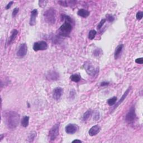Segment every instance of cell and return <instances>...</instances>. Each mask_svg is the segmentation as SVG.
I'll use <instances>...</instances> for the list:
<instances>
[{
  "label": "cell",
  "instance_id": "obj_30",
  "mask_svg": "<svg viewBox=\"0 0 143 143\" xmlns=\"http://www.w3.org/2000/svg\"><path fill=\"white\" fill-rule=\"evenodd\" d=\"M19 11V9L18 7L15 8V9H13V11H12V17H15V16H16V15H17V14L18 13Z\"/></svg>",
  "mask_w": 143,
  "mask_h": 143
},
{
  "label": "cell",
  "instance_id": "obj_5",
  "mask_svg": "<svg viewBox=\"0 0 143 143\" xmlns=\"http://www.w3.org/2000/svg\"><path fill=\"white\" fill-rule=\"evenodd\" d=\"M136 115L135 112V106H133L130 107L128 114H126L125 116V120L126 121L129 123H133L135 120H136Z\"/></svg>",
  "mask_w": 143,
  "mask_h": 143
},
{
  "label": "cell",
  "instance_id": "obj_18",
  "mask_svg": "<svg viewBox=\"0 0 143 143\" xmlns=\"http://www.w3.org/2000/svg\"><path fill=\"white\" fill-rule=\"evenodd\" d=\"M21 125L24 128H26L27 126H28L29 123V117L27 116H24L21 120Z\"/></svg>",
  "mask_w": 143,
  "mask_h": 143
},
{
  "label": "cell",
  "instance_id": "obj_28",
  "mask_svg": "<svg viewBox=\"0 0 143 143\" xmlns=\"http://www.w3.org/2000/svg\"><path fill=\"white\" fill-rule=\"evenodd\" d=\"M106 17H107V20L110 23H112L115 20V18L113 16H112L111 15H106Z\"/></svg>",
  "mask_w": 143,
  "mask_h": 143
},
{
  "label": "cell",
  "instance_id": "obj_20",
  "mask_svg": "<svg viewBox=\"0 0 143 143\" xmlns=\"http://www.w3.org/2000/svg\"><path fill=\"white\" fill-rule=\"evenodd\" d=\"M70 79H71L72 81L77 83V82H79L81 81V77L80 75H77V74H75V75H73L70 76Z\"/></svg>",
  "mask_w": 143,
  "mask_h": 143
},
{
  "label": "cell",
  "instance_id": "obj_29",
  "mask_svg": "<svg viewBox=\"0 0 143 143\" xmlns=\"http://www.w3.org/2000/svg\"><path fill=\"white\" fill-rule=\"evenodd\" d=\"M48 2V1H45V0H44V1H39V6L41 7H45L46 4Z\"/></svg>",
  "mask_w": 143,
  "mask_h": 143
},
{
  "label": "cell",
  "instance_id": "obj_17",
  "mask_svg": "<svg viewBox=\"0 0 143 143\" xmlns=\"http://www.w3.org/2000/svg\"><path fill=\"white\" fill-rule=\"evenodd\" d=\"M77 14H78V16H81V17H82L86 18L87 17H88L90 14V12L87 10L82 9H80V10H79L78 11Z\"/></svg>",
  "mask_w": 143,
  "mask_h": 143
},
{
  "label": "cell",
  "instance_id": "obj_1",
  "mask_svg": "<svg viewBox=\"0 0 143 143\" xmlns=\"http://www.w3.org/2000/svg\"><path fill=\"white\" fill-rule=\"evenodd\" d=\"M4 122L8 128L14 129L19 125L20 115L17 112L12 111H6L3 113Z\"/></svg>",
  "mask_w": 143,
  "mask_h": 143
},
{
  "label": "cell",
  "instance_id": "obj_7",
  "mask_svg": "<svg viewBox=\"0 0 143 143\" xmlns=\"http://www.w3.org/2000/svg\"><path fill=\"white\" fill-rule=\"evenodd\" d=\"M48 48V45L46 42L44 41H40V42H36L33 45V49L35 51H38L40 50H46Z\"/></svg>",
  "mask_w": 143,
  "mask_h": 143
},
{
  "label": "cell",
  "instance_id": "obj_21",
  "mask_svg": "<svg viewBox=\"0 0 143 143\" xmlns=\"http://www.w3.org/2000/svg\"><path fill=\"white\" fill-rule=\"evenodd\" d=\"M117 100V98L116 97H113L110 98L107 100V103L109 106H113L116 103V102Z\"/></svg>",
  "mask_w": 143,
  "mask_h": 143
},
{
  "label": "cell",
  "instance_id": "obj_16",
  "mask_svg": "<svg viewBox=\"0 0 143 143\" xmlns=\"http://www.w3.org/2000/svg\"><path fill=\"white\" fill-rule=\"evenodd\" d=\"M18 33H19V31L17 30L13 29L12 30L11 34L9 39V40H8V44L10 45L11 43H12V42L15 39V38H16V37H17Z\"/></svg>",
  "mask_w": 143,
  "mask_h": 143
},
{
  "label": "cell",
  "instance_id": "obj_4",
  "mask_svg": "<svg viewBox=\"0 0 143 143\" xmlns=\"http://www.w3.org/2000/svg\"><path fill=\"white\" fill-rule=\"evenodd\" d=\"M83 67L88 75L91 76H95L99 71L98 67H96L91 62L87 61L85 62Z\"/></svg>",
  "mask_w": 143,
  "mask_h": 143
},
{
  "label": "cell",
  "instance_id": "obj_32",
  "mask_svg": "<svg viewBox=\"0 0 143 143\" xmlns=\"http://www.w3.org/2000/svg\"><path fill=\"white\" fill-rule=\"evenodd\" d=\"M109 84H110V82L103 81L102 82H101L100 85H101V86H102V87H104V86H108V85H109Z\"/></svg>",
  "mask_w": 143,
  "mask_h": 143
},
{
  "label": "cell",
  "instance_id": "obj_26",
  "mask_svg": "<svg viewBox=\"0 0 143 143\" xmlns=\"http://www.w3.org/2000/svg\"><path fill=\"white\" fill-rule=\"evenodd\" d=\"M143 16V12L142 11H138L136 13V17L137 20H141Z\"/></svg>",
  "mask_w": 143,
  "mask_h": 143
},
{
  "label": "cell",
  "instance_id": "obj_23",
  "mask_svg": "<svg viewBox=\"0 0 143 143\" xmlns=\"http://www.w3.org/2000/svg\"><path fill=\"white\" fill-rule=\"evenodd\" d=\"M96 34H97V32L95 30H92L90 31L88 34V38L90 40H93L95 38Z\"/></svg>",
  "mask_w": 143,
  "mask_h": 143
},
{
  "label": "cell",
  "instance_id": "obj_10",
  "mask_svg": "<svg viewBox=\"0 0 143 143\" xmlns=\"http://www.w3.org/2000/svg\"><path fill=\"white\" fill-rule=\"evenodd\" d=\"M63 93V90L61 87H56L53 90V97L55 100H59L61 98Z\"/></svg>",
  "mask_w": 143,
  "mask_h": 143
},
{
  "label": "cell",
  "instance_id": "obj_31",
  "mask_svg": "<svg viewBox=\"0 0 143 143\" xmlns=\"http://www.w3.org/2000/svg\"><path fill=\"white\" fill-rule=\"evenodd\" d=\"M135 62L137 64H142L143 63V59L142 58H137L135 60Z\"/></svg>",
  "mask_w": 143,
  "mask_h": 143
},
{
  "label": "cell",
  "instance_id": "obj_34",
  "mask_svg": "<svg viewBox=\"0 0 143 143\" xmlns=\"http://www.w3.org/2000/svg\"><path fill=\"white\" fill-rule=\"evenodd\" d=\"M82 142V141H81V140H73V141H72V142Z\"/></svg>",
  "mask_w": 143,
  "mask_h": 143
},
{
  "label": "cell",
  "instance_id": "obj_19",
  "mask_svg": "<svg viewBox=\"0 0 143 143\" xmlns=\"http://www.w3.org/2000/svg\"><path fill=\"white\" fill-rule=\"evenodd\" d=\"M92 113V111L91 109L88 110H87L83 115V118H82V120H83V121H87L91 116Z\"/></svg>",
  "mask_w": 143,
  "mask_h": 143
},
{
  "label": "cell",
  "instance_id": "obj_33",
  "mask_svg": "<svg viewBox=\"0 0 143 143\" xmlns=\"http://www.w3.org/2000/svg\"><path fill=\"white\" fill-rule=\"evenodd\" d=\"M13 3V1L10 2L7 5V6H6V10H9V9H10V7H11V6L12 5Z\"/></svg>",
  "mask_w": 143,
  "mask_h": 143
},
{
  "label": "cell",
  "instance_id": "obj_13",
  "mask_svg": "<svg viewBox=\"0 0 143 143\" xmlns=\"http://www.w3.org/2000/svg\"><path fill=\"white\" fill-rule=\"evenodd\" d=\"M101 131V128L98 125H96L92 126V127L88 131V134L90 136H93L97 135Z\"/></svg>",
  "mask_w": 143,
  "mask_h": 143
},
{
  "label": "cell",
  "instance_id": "obj_3",
  "mask_svg": "<svg viewBox=\"0 0 143 143\" xmlns=\"http://www.w3.org/2000/svg\"><path fill=\"white\" fill-rule=\"evenodd\" d=\"M45 21L49 24L53 25L56 21V11L54 9H49L44 13Z\"/></svg>",
  "mask_w": 143,
  "mask_h": 143
},
{
  "label": "cell",
  "instance_id": "obj_6",
  "mask_svg": "<svg viewBox=\"0 0 143 143\" xmlns=\"http://www.w3.org/2000/svg\"><path fill=\"white\" fill-rule=\"evenodd\" d=\"M59 130V123H57L52 127L49 132V138L51 141H54L58 136Z\"/></svg>",
  "mask_w": 143,
  "mask_h": 143
},
{
  "label": "cell",
  "instance_id": "obj_27",
  "mask_svg": "<svg viewBox=\"0 0 143 143\" xmlns=\"http://www.w3.org/2000/svg\"><path fill=\"white\" fill-rule=\"evenodd\" d=\"M106 19H102V20H101V21H100V23H99V24L98 25L97 29H98V30L101 29V28L103 26V25L104 24V23H106Z\"/></svg>",
  "mask_w": 143,
  "mask_h": 143
},
{
  "label": "cell",
  "instance_id": "obj_22",
  "mask_svg": "<svg viewBox=\"0 0 143 143\" xmlns=\"http://www.w3.org/2000/svg\"><path fill=\"white\" fill-rule=\"evenodd\" d=\"M36 136H37V133H36V132H35V131L31 132V133H30L29 134V137H28L29 141V142H33V141H34V140L35 139Z\"/></svg>",
  "mask_w": 143,
  "mask_h": 143
},
{
  "label": "cell",
  "instance_id": "obj_24",
  "mask_svg": "<svg viewBox=\"0 0 143 143\" xmlns=\"http://www.w3.org/2000/svg\"><path fill=\"white\" fill-rule=\"evenodd\" d=\"M102 51L101 49H97L93 51V55H94L95 57H99L100 55L102 54Z\"/></svg>",
  "mask_w": 143,
  "mask_h": 143
},
{
  "label": "cell",
  "instance_id": "obj_14",
  "mask_svg": "<svg viewBox=\"0 0 143 143\" xmlns=\"http://www.w3.org/2000/svg\"><path fill=\"white\" fill-rule=\"evenodd\" d=\"M130 87L125 92L123 93V95L122 96V97H121V98L120 99V100L117 102L116 104H115L113 110H115L116 108H117V107L119 106L121 103H122V102L125 100V99L126 98V97H127V96L128 95L129 92H130Z\"/></svg>",
  "mask_w": 143,
  "mask_h": 143
},
{
  "label": "cell",
  "instance_id": "obj_11",
  "mask_svg": "<svg viewBox=\"0 0 143 143\" xmlns=\"http://www.w3.org/2000/svg\"><path fill=\"white\" fill-rule=\"evenodd\" d=\"M59 78V73L57 72L56 71H50L46 75V78L49 81H57Z\"/></svg>",
  "mask_w": 143,
  "mask_h": 143
},
{
  "label": "cell",
  "instance_id": "obj_12",
  "mask_svg": "<svg viewBox=\"0 0 143 143\" xmlns=\"http://www.w3.org/2000/svg\"><path fill=\"white\" fill-rule=\"evenodd\" d=\"M38 15V11L37 9L33 10L31 12V16L30 19V25L34 26L36 24V19Z\"/></svg>",
  "mask_w": 143,
  "mask_h": 143
},
{
  "label": "cell",
  "instance_id": "obj_15",
  "mask_svg": "<svg viewBox=\"0 0 143 143\" xmlns=\"http://www.w3.org/2000/svg\"><path fill=\"white\" fill-rule=\"evenodd\" d=\"M123 44H120L118 45L116 49H115V53H114V57L115 59H117L118 58H119L121 54L122 53V51L123 50Z\"/></svg>",
  "mask_w": 143,
  "mask_h": 143
},
{
  "label": "cell",
  "instance_id": "obj_25",
  "mask_svg": "<svg viewBox=\"0 0 143 143\" xmlns=\"http://www.w3.org/2000/svg\"><path fill=\"white\" fill-rule=\"evenodd\" d=\"M100 112L98 111H96L94 113V116H93V120L95 121H97L100 119Z\"/></svg>",
  "mask_w": 143,
  "mask_h": 143
},
{
  "label": "cell",
  "instance_id": "obj_9",
  "mask_svg": "<svg viewBox=\"0 0 143 143\" xmlns=\"http://www.w3.org/2000/svg\"><path fill=\"white\" fill-rule=\"evenodd\" d=\"M78 129L79 128L77 125L73 124V123H69V124L65 126V131L66 133L68 134H73L78 131Z\"/></svg>",
  "mask_w": 143,
  "mask_h": 143
},
{
  "label": "cell",
  "instance_id": "obj_8",
  "mask_svg": "<svg viewBox=\"0 0 143 143\" xmlns=\"http://www.w3.org/2000/svg\"><path fill=\"white\" fill-rule=\"evenodd\" d=\"M27 52V46L26 43L21 44L17 51V56L20 58H23L26 56Z\"/></svg>",
  "mask_w": 143,
  "mask_h": 143
},
{
  "label": "cell",
  "instance_id": "obj_2",
  "mask_svg": "<svg viewBox=\"0 0 143 143\" xmlns=\"http://www.w3.org/2000/svg\"><path fill=\"white\" fill-rule=\"evenodd\" d=\"M62 19V20H64V23L59 27L58 30L59 33L63 37H68L70 34L73 29L72 19L66 15H63Z\"/></svg>",
  "mask_w": 143,
  "mask_h": 143
}]
</instances>
